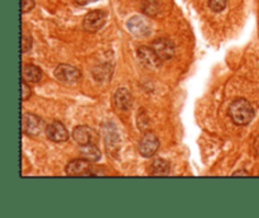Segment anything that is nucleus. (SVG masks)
<instances>
[{"label":"nucleus","mask_w":259,"mask_h":218,"mask_svg":"<svg viewBox=\"0 0 259 218\" xmlns=\"http://www.w3.org/2000/svg\"><path fill=\"white\" fill-rule=\"evenodd\" d=\"M138 149L143 158H153L160 149V139L152 132H146L139 142Z\"/></svg>","instance_id":"obj_7"},{"label":"nucleus","mask_w":259,"mask_h":218,"mask_svg":"<svg viewBox=\"0 0 259 218\" xmlns=\"http://www.w3.org/2000/svg\"><path fill=\"white\" fill-rule=\"evenodd\" d=\"M233 175H234V176H236V175H246V176H248L249 174L246 173V171H244V170H240V171H235V173H234Z\"/></svg>","instance_id":"obj_22"},{"label":"nucleus","mask_w":259,"mask_h":218,"mask_svg":"<svg viewBox=\"0 0 259 218\" xmlns=\"http://www.w3.org/2000/svg\"><path fill=\"white\" fill-rule=\"evenodd\" d=\"M97 168L92 166L91 161L85 160V159H77L73 160L66 166V174L68 176H92L101 174L96 171Z\"/></svg>","instance_id":"obj_4"},{"label":"nucleus","mask_w":259,"mask_h":218,"mask_svg":"<svg viewBox=\"0 0 259 218\" xmlns=\"http://www.w3.org/2000/svg\"><path fill=\"white\" fill-rule=\"evenodd\" d=\"M79 6H87V4L90 3H94V2H96V0H75Z\"/></svg>","instance_id":"obj_21"},{"label":"nucleus","mask_w":259,"mask_h":218,"mask_svg":"<svg viewBox=\"0 0 259 218\" xmlns=\"http://www.w3.org/2000/svg\"><path fill=\"white\" fill-rule=\"evenodd\" d=\"M29 85L31 84H28V83L22 80V100H23V102H26V100H28L29 98L32 97V89Z\"/></svg>","instance_id":"obj_19"},{"label":"nucleus","mask_w":259,"mask_h":218,"mask_svg":"<svg viewBox=\"0 0 259 218\" xmlns=\"http://www.w3.org/2000/svg\"><path fill=\"white\" fill-rule=\"evenodd\" d=\"M42 70L33 63H27L22 67V80L28 84H37L42 80Z\"/></svg>","instance_id":"obj_12"},{"label":"nucleus","mask_w":259,"mask_h":218,"mask_svg":"<svg viewBox=\"0 0 259 218\" xmlns=\"http://www.w3.org/2000/svg\"><path fill=\"white\" fill-rule=\"evenodd\" d=\"M160 9V2L158 0H146L143 4L144 13L148 16H156Z\"/></svg>","instance_id":"obj_16"},{"label":"nucleus","mask_w":259,"mask_h":218,"mask_svg":"<svg viewBox=\"0 0 259 218\" xmlns=\"http://www.w3.org/2000/svg\"><path fill=\"white\" fill-rule=\"evenodd\" d=\"M46 123L41 117L33 113H24L22 117V132L29 137H38L46 132Z\"/></svg>","instance_id":"obj_2"},{"label":"nucleus","mask_w":259,"mask_h":218,"mask_svg":"<svg viewBox=\"0 0 259 218\" xmlns=\"http://www.w3.org/2000/svg\"><path fill=\"white\" fill-rule=\"evenodd\" d=\"M113 102L116 109H119V111L121 112H125L129 111V108L133 104V98H132V94L125 89V88H120V89L116 90V93L114 94Z\"/></svg>","instance_id":"obj_13"},{"label":"nucleus","mask_w":259,"mask_h":218,"mask_svg":"<svg viewBox=\"0 0 259 218\" xmlns=\"http://www.w3.org/2000/svg\"><path fill=\"white\" fill-rule=\"evenodd\" d=\"M170 173V163L165 159H156L150 165V174L155 176L167 175Z\"/></svg>","instance_id":"obj_15"},{"label":"nucleus","mask_w":259,"mask_h":218,"mask_svg":"<svg viewBox=\"0 0 259 218\" xmlns=\"http://www.w3.org/2000/svg\"><path fill=\"white\" fill-rule=\"evenodd\" d=\"M46 134H47V137L51 141L57 142V143L66 142L70 138V133H68L65 124L58 121L52 122V123H50L46 127Z\"/></svg>","instance_id":"obj_10"},{"label":"nucleus","mask_w":259,"mask_h":218,"mask_svg":"<svg viewBox=\"0 0 259 218\" xmlns=\"http://www.w3.org/2000/svg\"><path fill=\"white\" fill-rule=\"evenodd\" d=\"M137 56H138V60L142 65L146 68H152L158 67L162 62L160 57L157 56V53L155 52L152 47H147V46H142L137 50Z\"/></svg>","instance_id":"obj_8"},{"label":"nucleus","mask_w":259,"mask_h":218,"mask_svg":"<svg viewBox=\"0 0 259 218\" xmlns=\"http://www.w3.org/2000/svg\"><path fill=\"white\" fill-rule=\"evenodd\" d=\"M32 45H33V41H32L31 36L24 33L23 37H22V52H27L32 48Z\"/></svg>","instance_id":"obj_18"},{"label":"nucleus","mask_w":259,"mask_h":218,"mask_svg":"<svg viewBox=\"0 0 259 218\" xmlns=\"http://www.w3.org/2000/svg\"><path fill=\"white\" fill-rule=\"evenodd\" d=\"M55 78L62 84L72 85L77 84L81 80V71L76 66L68 65V63H60L55 68Z\"/></svg>","instance_id":"obj_3"},{"label":"nucleus","mask_w":259,"mask_h":218,"mask_svg":"<svg viewBox=\"0 0 259 218\" xmlns=\"http://www.w3.org/2000/svg\"><path fill=\"white\" fill-rule=\"evenodd\" d=\"M106 23V13L104 11H91L85 16L82 21V27L89 33H96Z\"/></svg>","instance_id":"obj_5"},{"label":"nucleus","mask_w":259,"mask_h":218,"mask_svg":"<svg viewBox=\"0 0 259 218\" xmlns=\"http://www.w3.org/2000/svg\"><path fill=\"white\" fill-rule=\"evenodd\" d=\"M209 7L212 12H223L226 7V0H209Z\"/></svg>","instance_id":"obj_17"},{"label":"nucleus","mask_w":259,"mask_h":218,"mask_svg":"<svg viewBox=\"0 0 259 218\" xmlns=\"http://www.w3.org/2000/svg\"><path fill=\"white\" fill-rule=\"evenodd\" d=\"M151 47L155 50V52L162 61L170 60L175 55V46H173L172 41L167 40V38H157L153 41Z\"/></svg>","instance_id":"obj_9"},{"label":"nucleus","mask_w":259,"mask_h":218,"mask_svg":"<svg viewBox=\"0 0 259 218\" xmlns=\"http://www.w3.org/2000/svg\"><path fill=\"white\" fill-rule=\"evenodd\" d=\"M73 139L82 146V144L96 143L97 142V133L92 128L87 126H77L72 132Z\"/></svg>","instance_id":"obj_11"},{"label":"nucleus","mask_w":259,"mask_h":218,"mask_svg":"<svg viewBox=\"0 0 259 218\" xmlns=\"http://www.w3.org/2000/svg\"><path fill=\"white\" fill-rule=\"evenodd\" d=\"M228 114L233 123L236 126H246L254 118V108L249 100L244 98H238L230 104Z\"/></svg>","instance_id":"obj_1"},{"label":"nucleus","mask_w":259,"mask_h":218,"mask_svg":"<svg viewBox=\"0 0 259 218\" xmlns=\"http://www.w3.org/2000/svg\"><path fill=\"white\" fill-rule=\"evenodd\" d=\"M80 155L85 160H89L91 163H96L101 159V153L97 149L96 143H89V144H82L80 148Z\"/></svg>","instance_id":"obj_14"},{"label":"nucleus","mask_w":259,"mask_h":218,"mask_svg":"<svg viewBox=\"0 0 259 218\" xmlns=\"http://www.w3.org/2000/svg\"><path fill=\"white\" fill-rule=\"evenodd\" d=\"M36 6L34 0H22V13H28Z\"/></svg>","instance_id":"obj_20"},{"label":"nucleus","mask_w":259,"mask_h":218,"mask_svg":"<svg viewBox=\"0 0 259 218\" xmlns=\"http://www.w3.org/2000/svg\"><path fill=\"white\" fill-rule=\"evenodd\" d=\"M128 29L134 37L146 38L152 33V26L144 17L136 16L128 21Z\"/></svg>","instance_id":"obj_6"}]
</instances>
